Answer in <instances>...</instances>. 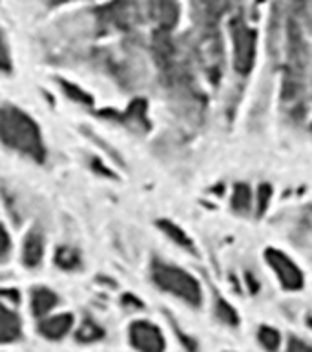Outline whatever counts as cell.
<instances>
[{
	"label": "cell",
	"instance_id": "6da1fadb",
	"mask_svg": "<svg viewBox=\"0 0 312 352\" xmlns=\"http://www.w3.org/2000/svg\"><path fill=\"white\" fill-rule=\"evenodd\" d=\"M0 141L33 161H44V142L37 124L13 106H0Z\"/></svg>",
	"mask_w": 312,
	"mask_h": 352
},
{
	"label": "cell",
	"instance_id": "7a4b0ae2",
	"mask_svg": "<svg viewBox=\"0 0 312 352\" xmlns=\"http://www.w3.org/2000/svg\"><path fill=\"white\" fill-rule=\"evenodd\" d=\"M154 279L163 289L170 290L177 296H183L185 300H190L192 303H199V287L194 283L185 272L177 268L164 267V265H155Z\"/></svg>",
	"mask_w": 312,
	"mask_h": 352
},
{
	"label": "cell",
	"instance_id": "3957f363",
	"mask_svg": "<svg viewBox=\"0 0 312 352\" xmlns=\"http://www.w3.org/2000/svg\"><path fill=\"white\" fill-rule=\"evenodd\" d=\"M130 338H132L133 347L141 349V351H161L163 349V338L157 329L144 321L133 323Z\"/></svg>",
	"mask_w": 312,
	"mask_h": 352
},
{
	"label": "cell",
	"instance_id": "277c9868",
	"mask_svg": "<svg viewBox=\"0 0 312 352\" xmlns=\"http://www.w3.org/2000/svg\"><path fill=\"white\" fill-rule=\"evenodd\" d=\"M267 258H269L270 265L274 267L276 272L280 274L281 283L285 285V287H289V289H300L302 287V274L285 256L270 250V252H267Z\"/></svg>",
	"mask_w": 312,
	"mask_h": 352
},
{
	"label": "cell",
	"instance_id": "5b68a950",
	"mask_svg": "<svg viewBox=\"0 0 312 352\" xmlns=\"http://www.w3.org/2000/svg\"><path fill=\"white\" fill-rule=\"evenodd\" d=\"M74 325V316L71 314H57L52 318H46L38 323V332L41 336L48 340H60L69 332Z\"/></svg>",
	"mask_w": 312,
	"mask_h": 352
},
{
	"label": "cell",
	"instance_id": "8992f818",
	"mask_svg": "<svg viewBox=\"0 0 312 352\" xmlns=\"http://www.w3.org/2000/svg\"><path fill=\"white\" fill-rule=\"evenodd\" d=\"M44 256V237L38 230H32L24 239V248H22V259L24 265L30 268L38 267Z\"/></svg>",
	"mask_w": 312,
	"mask_h": 352
},
{
	"label": "cell",
	"instance_id": "52a82bcc",
	"mask_svg": "<svg viewBox=\"0 0 312 352\" xmlns=\"http://www.w3.org/2000/svg\"><path fill=\"white\" fill-rule=\"evenodd\" d=\"M22 334L19 316L5 305H0V343L16 342Z\"/></svg>",
	"mask_w": 312,
	"mask_h": 352
},
{
	"label": "cell",
	"instance_id": "ba28073f",
	"mask_svg": "<svg viewBox=\"0 0 312 352\" xmlns=\"http://www.w3.org/2000/svg\"><path fill=\"white\" fill-rule=\"evenodd\" d=\"M58 303V298L55 292L49 289H35L32 292V310L35 316H46L55 309Z\"/></svg>",
	"mask_w": 312,
	"mask_h": 352
},
{
	"label": "cell",
	"instance_id": "9c48e42d",
	"mask_svg": "<svg viewBox=\"0 0 312 352\" xmlns=\"http://www.w3.org/2000/svg\"><path fill=\"white\" fill-rule=\"evenodd\" d=\"M55 263L64 270H77L80 267V256L74 248L60 247L55 256Z\"/></svg>",
	"mask_w": 312,
	"mask_h": 352
},
{
	"label": "cell",
	"instance_id": "30bf717a",
	"mask_svg": "<svg viewBox=\"0 0 312 352\" xmlns=\"http://www.w3.org/2000/svg\"><path fill=\"white\" fill-rule=\"evenodd\" d=\"M102 338V329L91 320H86L77 331V340L80 343H93Z\"/></svg>",
	"mask_w": 312,
	"mask_h": 352
},
{
	"label": "cell",
	"instance_id": "8fae6325",
	"mask_svg": "<svg viewBox=\"0 0 312 352\" xmlns=\"http://www.w3.org/2000/svg\"><path fill=\"white\" fill-rule=\"evenodd\" d=\"M11 69V57L10 47L5 44V38L0 32V72H10Z\"/></svg>",
	"mask_w": 312,
	"mask_h": 352
},
{
	"label": "cell",
	"instance_id": "7c38bea8",
	"mask_svg": "<svg viewBox=\"0 0 312 352\" xmlns=\"http://www.w3.org/2000/svg\"><path fill=\"white\" fill-rule=\"evenodd\" d=\"M161 226L164 228V232L168 234V236H172L177 243H183V245H186V247H190V241L186 239L185 234L179 230V228H175L174 225H170V223H161Z\"/></svg>",
	"mask_w": 312,
	"mask_h": 352
},
{
	"label": "cell",
	"instance_id": "4fadbf2b",
	"mask_svg": "<svg viewBox=\"0 0 312 352\" xmlns=\"http://www.w3.org/2000/svg\"><path fill=\"white\" fill-rule=\"evenodd\" d=\"M261 342H263L265 347L276 349L280 343V336L272 329H261Z\"/></svg>",
	"mask_w": 312,
	"mask_h": 352
},
{
	"label": "cell",
	"instance_id": "5bb4252c",
	"mask_svg": "<svg viewBox=\"0 0 312 352\" xmlns=\"http://www.w3.org/2000/svg\"><path fill=\"white\" fill-rule=\"evenodd\" d=\"M8 254H10V237H8L4 228L0 226V263L4 261Z\"/></svg>",
	"mask_w": 312,
	"mask_h": 352
},
{
	"label": "cell",
	"instance_id": "9a60e30c",
	"mask_svg": "<svg viewBox=\"0 0 312 352\" xmlns=\"http://www.w3.org/2000/svg\"><path fill=\"white\" fill-rule=\"evenodd\" d=\"M0 294L5 296L10 301H15V303L19 301V294H16L15 290H0Z\"/></svg>",
	"mask_w": 312,
	"mask_h": 352
}]
</instances>
